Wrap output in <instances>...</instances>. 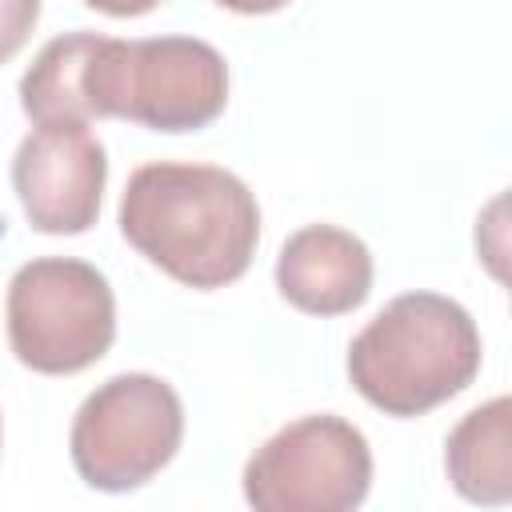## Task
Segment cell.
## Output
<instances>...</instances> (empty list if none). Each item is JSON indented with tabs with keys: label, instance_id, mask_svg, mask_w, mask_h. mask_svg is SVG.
Masks as SVG:
<instances>
[{
	"label": "cell",
	"instance_id": "6da1fadb",
	"mask_svg": "<svg viewBox=\"0 0 512 512\" xmlns=\"http://www.w3.org/2000/svg\"><path fill=\"white\" fill-rule=\"evenodd\" d=\"M120 232L172 280L224 288L252 264L260 208L252 188L228 168L156 160L128 176Z\"/></svg>",
	"mask_w": 512,
	"mask_h": 512
},
{
	"label": "cell",
	"instance_id": "7a4b0ae2",
	"mask_svg": "<svg viewBox=\"0 0 512 512\" xmlns=\"http://www.w3.org/2000/svg\"><path fill=\"white\" fill-rule=\"evenodd\" d=\"M480 372V332L468 308L440 292L388 300L348 344L352 388L388 416H424Z\"/></svg>",
	"mask_w": 512,
	"mask_h": 512
},
{
	"label": "cell",
	"instance_id": "3957f363",
	"mask_svg": "<svg viewBox=\"0 0 512 512\" xmlns=\"http://www.w3.org/2000/svg\"><path fill=\"white\" fill-rule=\"evenodd\" d=\"M92 116H120L152 132H196L228 104V64L196 36H100L88 64Z\"/></svg>",
	"mask_w": 512,
	"mask_h": 512
},
{
	"label": "cell",
	"instance_id": "277c9868",
	"mask_svg": "<svg viewBox=\"0 0 512 512\" xmlns=\"http://www.w3.org/2000/svg\"><path fill=\"white\" fill-rule=\"evenodd\" d=\"M116 340V296L100 268L72 256H40L8 284V344L44 376H72L96 364Z\"/></svg>",
	"mask_w": 512,
	"mask_h": 512
},
{
	"label": "cell",
	"instance_id": "5b68a950",
	"mask_svg": "<svg viewBox=\"0 0 512 512\" xmlns=\"http://www.w3.org/2000/svg\"><path fill=\"white\" fill-rule=\"evenodd\" d=\"M180 440L184 404L176 388L148 372H120L76 408L68 452L84 484L132 492L176 456Z\"/></svg>",
	"mask_w": 512,
	"mask_h": 512
},
{
	"label": "cell",
	"instance_id": "8992f818",
	"mask_svg": "<svg viewBox=\"0 0 512 512\" xmlns=\"http://www.w3.org/2000/svg\"><path fill=\"white\" fill-rule=\"evenodd\" d=\"M368 488V440L332 412L292 420L244 464V500L256 512H348L364 504Z\"/></svg>",
	"mask_w": 512,
	"mask_h": 512
},
{
	"label": "cell",
	"instance_id": "52a82bcc",
	"mask_svg": "<svg viewBox=\"0 0 512 512\" xmlns=\"http://www.w3.org/2000/svg\"><path fill=\"white\" fill-rule=\"evenodd\" d=\"M104 180V144L88 132V124L36 128L12 156V188L24 216L32 228L52 236H76L96 224Z\"/></svg>",
	"mask_w": 512,
	"mask_h": 512
},
{
	"label": "cell",
	"instance_id": "ba28073f",
	"mask_svg": "<svg viewBox=\"0 0 512 512\" xmlns=\"http://www.w3.org/2000/svg\"><path fill=\"white\" fill-rule=\"evenodd\" d=\"M280 296L312 316H340L372 292V252L360 236L336 224H304L276 256Z\"/></svg>",
	"mask_w": 512,
	"mask_h": 512
},
{
	"label": "cell",
	"instance_id": "9c48e42d",
	"mask_svg": "<svg viewBox=\"0 0 512 512\" xmlns=\"http://www.w3.org/2000/svg\"><path fill=\"white\" fill-rule=\"evenodd\" d=\"M452 488L472 504L512 500V400L496 396L472 408L444 444Z\"/></svg>",
	"mask_w": 512,
	"mask_h": 512
},
{
	"label": "cell",
	"instance_id": "30bf717a",
	"mask_svg": "<svg viewBox=\"0 0 512 512\" xmlns=\"http://www.w3.org/2000/svg\"><path fill=\"white\" fill-rule=\"evenodd\" d=\"M96 44V32H64L36 52L28 72L20 76V108L36 128L96 120L88 104V64Z\"/></svg>",
	"mask_w": 512,
	"mask_h": 512
},
{
	"label": "cell",
	"instance_id": "8fae6325",
	"mask_svg": "<svg viewBox=\"0 0 512 512\" xmlns=\"http://www.w3.org/2000/svg\"><path fill=\"white\" fill-rule=\"evenodd\" d=\"M40 20V0H0V64H8L32 36Z\"/></svg>",
	"mask_w": 512,
	"mask_h": 512
},
{
	"label": "cell",
	"instance_id": "7c38bea8",
	"mask_svg": "<svg viewBox=\"0 0 512 512\" xmlns=\"http://www.w3.org/2000/svg\"><path fill=\"white\" fill-rule=\"evenodd\" d=\"M88 8H96V12H108V16H144V12H152L160 0H84Z\"/></svg>",
	"mask_w": 512,
	"mask_h": 512
},
{
	"label": "cell",
	"instance_id": "4fadbf2b",
	"mask_svg": "<svg viewBox=\"0 0 512 512\" xmlns=\"http://www.w3.org/2000/svg\"><path fill=\"white\" fill-rule=\"evenodd\" d=\"M216 4L228 12H240V16H264V12H280L288 0H216Z\"/></svg>",
	"mask_w": 512,
	"mask_h": 512
}]
</instances>
